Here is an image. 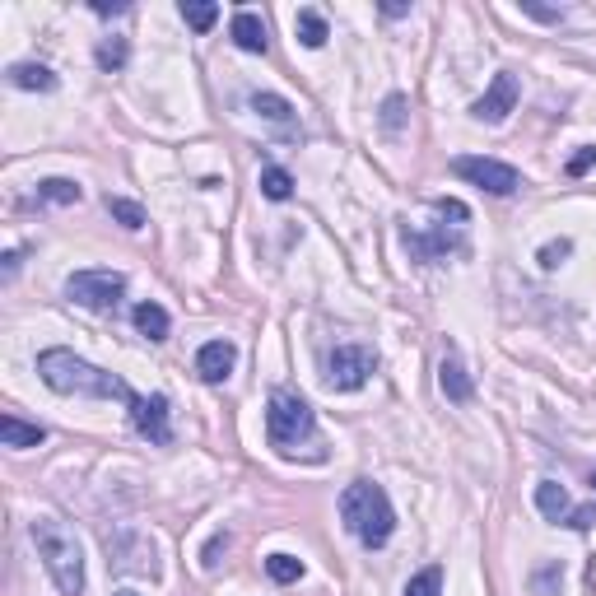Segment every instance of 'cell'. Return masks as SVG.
<instances>
[{"label":"cell","instance_id":"cell-35","mask_svg":"<svg viewBox=\"0 0 596 596\" xmlns=\"http://www.w3.org/2000/svg\"><path fill=\"white\" fill-rule=\"evenodd\" d=\"M382 14H387V19H401V14H410V5H401V0H387V5H382Z\"/></svg>","mask_w":596,"mask_h":596},{"label":"cell","instance_id":"cell-6","mask_svg":"<svg viewBox=\"0 0 596 596\" xmlns=\"http://www.w3.org/2000/svg\"><path fill=\"white\" fill-rule=\"evenodd\" d=\"M452 173L466 177L471 187L489 191V196H513V191L522 187V173H517L513 163L485 159V154H461V159H452Z\"/></svg>","mask_w":596,"mask_h":596},{"label":"cell","instance_id":"cell-30","mask_svg":"<svg viewBox=\"0 0 596 596\" xmlns=\"http://www.w3.org/2000/svg\"><path fill=\"white\" fill-rule=\"evenodd\" d=\"M592 168H596V145H583V149H578V154L569 159V168H564V173H569V177H583V173H592Z\"/></svg>","mask_w":596,"mask_h":596},{"label":"cell","instance_id":"cell-20","mask_svg":"<svg viewBox=\"0 0 596 596\" xmlns=\"http://www.w3.org/2000/svg\"><path fill=\"white\" fill-rule=\"evenodd\" d=\"M261 196H266V201H289V196H294V177H289L280 163H266V168H261Z\"/></svg>","mask_w":596,"mask_h":596},{"label":"cell","instance_id":"cell-16","mask_svg":"<svg viewBox=\"0 0 596 596\" xmlns=\"http://www.w3.org/2000/svg\"><path fill=\"white\" fill-rule=\"evenodd\" d=\"M10 84H14V89H38V94H52V89H56V75H52L47 66L19 61V66H10Z\"/></svg>","mask_w":596,"mask_h":596},{"label":"cell","instance_id":"cell-25","mask_svg":"<svg viewBox=\"0 0 596 596\" xmlns=\"http://www.w3.org/2000/svg\"><path fill=\"white\" fill-rule=\"evenodd\" d=\"M406 596H443V569H438V564L420 569V573H415V578L406 583Z\"/></svg>","mask_w":596,"mask_h":596},{"label":"cell","instance_id":"cell-17","mask_svg":"<svg viewBox=\"0 0 596 596\" xmlns=\"http://www.w3.org/2000/svg\"><path fill=\"white\" fill-rule=\"evenodd\" d=\"M136 331L149 340H168V331H173V317H168V308H159V303H140L136 308Z\"/></svg>","mask_w":596,"mask_h":596},{"label":"cell","instance_id":"cell-1","mask_svg":"<svg viewBox=\"0 0 596 596\" xmlns=\"http://www.w3.org/2000/svg\"><path fill=\"white\" fill-rule=\"evenodd\" d=\"M38 378L61 396H94V401H136V392L122 378L103 373L98 364L80 359L75 350H42L38 354Z\"/></svg>","mask_w":596,"mask_h":596},{"label":"cell","instance_id":"cell-7","mask_svg":"<svg viewBox=\"0 0 596 596\" xmlns=\"http://www.w3.org/2000/svg\"><path fill=\"white\" fill-rule=\"evenodd\" d=\"M373 368H378V354L368 345H336L326 354V387L331 392H359Z\"/></svg>","mask_w":596,"mask_h":596},{"label":"cell","instance_id":"cell-11","mask_svg":"<svg viewBox=\"0 0 596 596\" xmlns=\"http://www.w3.org/2000/svg\"><path fill=\"white\" fill-rule=\"evenodd\" d=\"M233 364H238V345H233V340H205L201 350H196V373H201L210 387L229 382Z\"/></svg>","mask_w":596,"mask_h":596},{"label":"cell","instance_id":"cell-29","mask_svg":"<svg viewBox=\"0 0 596 596\" xmlns=\"http://www.w3.org/2000/svg\"><path fill=\"white\" fill-rule=\"evenodd\" d=\"M224 550H229V536H224V531H215V536H210V545L201 550V569H219V555H224Z\"/></svg>","mask_w":596,"mask_h":596},{"label":"cell","instance_id":"cell-36","mask_svg":"<svg viewBox=\"0 0 596 596\" xmlns=\"http://www.w3.org/2000/svg\"><path fill=\"white\" fill-rule=\"evenodd\" d=\"M131 5H108V0H94V14H126Z\"/></svg>","mask_w":596,"mask_h":596},{"label":"cell","instance_id":"cell-12","mask_svg":"<svg viewBox=\"0 0 596 596\" xmlns=\"http://www.w3.org/2000/svg\"><path fill=\"white\" fill-rule=\"evenodd\" d=\"M229 38H233V47H243V52H252V56H266V47H271L266 19H261L257 10H238V14H233Z\"/></svg>","mask_w":596,"mask_h":596},{"label":"cell","instance_id":"cell-2","mask_svg":"<svg viewBox=\"0 0 596 596\" xmlns=\"http://www.w3.org/2000/svg\"><path fill=\"white\" fill-rule=\"evenodd\" d=\"M266 438L280 457H308V461H322V438H317V415L312 406L303 401L298 392L289 387H275L271 401H266Z\"/></svg>","mask_w":596,"mask_h":596},{"label":"cell","instance_id":"cell-23","mask_svg":"<svg viewBox=\"0 0 596 596\" xmlns=\"http://www.w3.org/2000/svg\"><path fill=\"white\" fill-rule=\"evenodd\" d=\"M98 70H122L126 61H131V42L126 38H103L98 42V52H94Z\"/></svg>","mask_w":596,"mask_h":596},{"label":"cell","instance_id":"cell-37","mask_svg":"<svg viewBox=\"0 0 596 596\" xmlns=\"http://www.w3.org/2000/svg\"><path fill=\"white\" fill-rule=\"evenodd\" d=\"M117 596H140V592H131V587H126V592H117Z\"/></svg>","mask_w":596,"mask_h":596},{"label":"cell","instance_id":"cell-34","mask_svg":"<svg viewBox=\"0 0 596 596\" xmlns=\"http://www.w3.org/2000/svg\"><path fill=\"white\" fill-rule=\"evenodd\" d=\"M19 266H24V252L14 247V252H5V280H14L19 275Z\"/></svg>","mask_w":596,"mask_h":596},{"label":"cell","instance_id":"cell-21","mask_svg":"<svg viewBox=\"0 0 596 596\" xmlns=\"http://www.w3.org/2000/svg\"><path fill=\"white\" fill-rule=\"evenodd\" d=\"M252 112H261V117L275 126L294 122V108H289V98H280V94H252Z\"/></svg>","mask_w":596,"mask_h":596},{"label":"cell","instance_id":"cell-33","mask_svg":"<svg viewBox=\"0 0 596 596\" xmlns=\"http://www.w3.org/2000/svg\"><path fill=\"white\" fill-rule=\"evenodd\" d=\"M522 14L541 19V24H559V19H564V10H545V5H536V0H522Z\"/></svg>","mask_w":596,"mask_h":596},{"label":"cell","instance_id":"cell-22","mask_svg":"<svg viewBox=\"0 0 596 596\" xmlns=\"http://www.w3.org/2000/svg\"><path fill=\"white\" fill-rule=\"evenodd\" d=\"M108 215L117 219V224H122V229H145V205H136V201H126V196H108Z\"/></svg>","mask_w":596,"mask_h":596},{"label":"cell","instance_id":"cell-3","mask_svg":"<svg viewBox=\"0 0 596 596\" xmlns=\"http://www.w3.org/2000/svg\"><path fill=\"white\" fill-rule=\"evenodd\" d=\"M340 522H345V531H350L359 545L378 550V545L392 541L396 508L378 480H354V485H345V494H340Z\"/></svg>","mask_w":596,"mask_h":596},{"label":"cell","instance_id":"cell-8","mask_svg":"<svg viewBox=\"0 0 596 596\" xmlns=\"http://www.w3.org/2000/svg\"><path fill=\"white\" fill-rule=\"evenodd\" d=\"M103 545H108V569H117V573H149V578L159 573V550H154V541L140 536V531H108Z\"/></svg>","mask_w":596,"mask_h":596},{"label":"cell","instance_id":"cell-13","mask_svg":"<svg viewBox=\"0 0 596 596\" xmlns=\"http://www.w3.org/2000/svg\"><path fill=\"white\" fill-rule=\"evenodd\" d=\"M438 387H443V396L447 401H457V406H466L475 396V382H471V373L461 368L457 354H443V364H438Z\"/></svg>","mask_w":596,"mask_h":596},{"label":"cell","instance_id":"cell-26","mask_svg":"<svg viewBox=\"0 0 596 596\" xmlns=\"http://www.w3.org/2000/svg\"><path fill=\"white\" fill-rule=\"evenodd\" d=\"M266 573H271L275 583H298V578H303V559H294V555H266Z\"/></svg>","mask_w":596,"mask_h":596},{"label":"cell","instance_id":"cell-5","mask_svg":"<svg viewBox=\"0 0 596 596\" xmlns=\"http://www.w3.org/2000/svg\"><path fill=\"white\" fill-rule=\"evenodd\" d=\"M126 294V275L117 271H75L66 280V298L89 312H112Z\"/></svg>","mask_w":596,"mask_h":596},{"label":"cell","instance_id":"cell-28","mask_svg":"<svg viewBox=\"0 0 596 596\" xmlns=\"http://www.w3.org/2000/svg\"><path fill=\"white\" fill-rule=\"evenodd\" d=\"M401 122H406V98L392 94L382 103V126H387V131H401Z\"/></svg>","mask_w":596,"mask_h":596},{"label":"cell","instance_id":"cell-10","mask_svg":"<svg viewBox=\"0 0 596 596\" xmlns=\"http://www.w3.org/2000/svg\"><path fill=\"white\" fill-rule=\"evenodd\" d=\"M131 424H136V434L149 438L154 447H168V443H173V424H168V396H163V392L136 396V401H131Z\"/></svg>","mask_w":596,"mask_h":596},{"label":"cell","instance_id":"cell-38","mask_svg":"<svg viewBox=\"0 0 596 596\" xmlns=\"http://www.w3.org/2000/svg\"><path fill=\"white\" fill-rule=\"evenodd\" d=\"M592 489H596V475H592Z\"/></svg>","mask_w":596,"mask_h":596},{"label":"cell","instance_id":"cell-27","mask_svg":"<svg viewBox=\"0 0 596 596\" xmlns=\"http://www.w3.org/2000/svg\"><path fill=\"white\" fill-rule=\"evenodd\" d=\"M569 252H573V243H569V238H559V243H545L541 252H536V261H541L545 271H555V266H564V257H569Z\"/></svg>","mask_w":596,"mask_h":596},{"label":"cell","instance_id":"cell-14","mask_svg":"<svg viewBox=\"0 0 596 596\" xmlns=\"http://www.w3.org/2000/svg\"><path fill=\"white\" fill-rule=\"evenodd\" d=\"M536 508H541L545 517H550V522H564V527H569V517H573V503H569V489L564 485H555V480H541V485H536Z\"/></svg>","mask_w":596,"mask_h":596},{"label":"cell","instance_id":"cell-24","mask_svg":"<svg viewBox=\"0 0 596 596\" xmlns=\"http://www.w3.org/2000/svg\"><path fill=\"white\" fill-rule=\"evenodd\" d=\"M182 19H187L196 33H210L219 19V5H210V0H182Z\"/></svg>","mask_w":596,"mask_h":596},{"label":"cell","instance_id":"cell-9","mask_svg":"<svg viewBox=\"0 0 596 596\" xmlns=\"http://www.w3.org/2000/svg\"><path fill=\"white\" fill-rule=\"evenodd\" d=\"M517 98H522V84H517V75H513V70H499V75H494V84L485 89V98H475V103H471V117H475V122L494 126V122H503V117L517 108Z\"/></svg>","mask_w":596,"mask_h":596},{"label":"cell","instance_id":"cell-4","mask_svg":"<svg viewBox=\"0 0 596 596\" xmlns=\"http://www.w3.org/2000/svg\"><path fill=\"white\" fill-rule=\"evenodd\" d=\"M28 536L38 545V555L47 559V573L61 596H80L84 592V550L75 541V531L56 517H33L28 522Z\"/></svg>","mask_w":596,"mask_h":596},{"label":"cell","instance_id":"cell-18","mask_svg":"<svg viewBox=\"0 0 596 596\" xmlns=\"http://www.w3.org/2000/svg\"><path fill=\"white\" fill-rule=\"evenodd\" d=\"M84 187L80 182H70V177H47V182H38V201L47 205H80Z\"/></svg>","mask_w":596,"mask_h":596},{"label":"cell","instance_id":"cell-19","mask_svg":"<svg viewBox=\"0 0 596 596\" xmlns=\"http://www.w3.org/2000/svg\"><path fill=\"white\" fill-rule=\"evenodd\" d=\"M294 33H298V42H303V47H312V52H317V47H326V38H331V33H326V19L317 10H298Z\"/></svg>","mask_w":596,"mask_h":596},{"label":"cell","instance_id":"cell-32","mask_svg":"<svg viewBox=\"0 0 596 596\" xmlns=\"http://www.w3.org/2000/svg\"><path fill=\"white\" fill-rule=\"evenodd\" d=\"M434 210L443 219H457V224H466V219H471V210H466V205L461 201H447V196H434Z\"/></svg>","mask_w":596,"mask_h":596},{"label":"cell","instance_id":"cell-15","mask_svg":"<svg viewBox=\"0 0 596 596\" xmlns=\"http://www.w3.org/2000/svg\"><path fill=\"white\" fill-rule=\"evenodd\" d=\"M0 443L5 447H42L47 429L42 424H24L19 415H0Z\"/></svg>","mask_w":596,"mask_h":596},{"label":"cell","instance_id":"cell-31","mask_svg":"<svg viewBox=\"0 0 596 596\" xmlns=\"http://www.w3.org/2000/svg\"><path fill=\"white\" fill-rule=\"evenodd\" d=\"M564 583V569L559 564H550V569L536 573V596H555V587Z\"/></svg>","mask_w":596,"mask_h":596}]
</instances>
